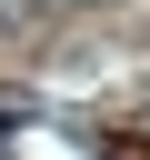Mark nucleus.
I'll list each match as a JSON object with an SVG mask.
<instances>
[{
	"label": "nucleus",
	"mask_w": 150,
	"mask_h": 160,
	"mask_svg": "<svg viewBox=\"0 0 150 160\" xmlns=\"http://www.w3.org/2000/svg\"><path fill=\"white\" fill-rule=\"evenodd\" d=\"M0 140H10V120H0Z\"/></svg>",
	"instance_id": "f257e3e1"
}]
</instances>
